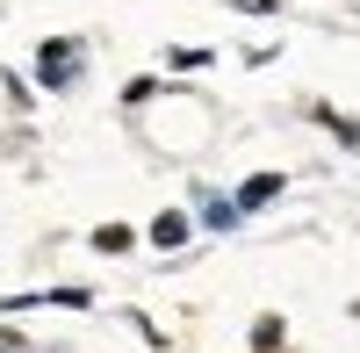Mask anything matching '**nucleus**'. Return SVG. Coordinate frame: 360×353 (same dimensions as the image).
Returning a JSON list of instances; mask_svg holds the SVG:
<instances>
[{
  "instance_id": "7ed1b4c3",
  "label": "nucleus",
  "mask_w": 360,
  "mask_h": 353,
  "mask_svg": "<svg viewBox=\"0 0 360 353\" xmlns=\"http://www.w3.org/2000/svg\"><path fill=\"white\" fill-rule=\"evenodd\" d=\"M188 231H195L188 217H180V210H166V217L152 224V245H159V252H173V245H188Z\"/></svg>"
},
{
  "instance_id": "f257e3e1",
  "label": "nucleus",
  "mask_w": 360,
  "mask_h": 353,
  "mask_svg": "<svg viewBox=\"0 0 360 353\" xmlns=\"http://www.w3.org/2000/svg\"><path fill=\"white\" fill-rule=\"evenodd\" d=\"M37 72H44V86H72V72H79V44H72V37L44 44V51H37Z\"/></svg>"
},
{
  "instance_id": "0eeeda50",
  "label": "nucleus",
  "mask_w": 360,
  "mask_h": 353,
  "mask_svg": "<svg viewBox=\"0 0 360 353\" xmlns=\"http://www.w3.org/2000/svg\"><path fill=\"white\" fill-rule=\"evenodd\" d=\"M0 353H22V332H0Z\"/></svg>"
},
{
  "instance_id": "423d86ee",
  "label": "nucleus",
  "mask_w": 360,
  "mask_h": 353,
  "mask_svg": "<svg viewBox=\"0 0 360 353\" xmlns=\"http://www.w3.org/2000/svg\"><path fill=\"white\" fill-rule=\"evenodd\" d=\"M202 224H217V231H224V224H238V210H231V202L217 195V202H209V210H202Z\"/></svg>"
},
{
  "instance_id": "f03ea898",
  "label": "nucleus",
  "mask_w": 360,
  "mask_h": 353,
  "mask_svg": "<svg viewBox=\"0 0 360 353\" xmlns=\"http://www.w3.org/2000/svg\"><path fill=\"white\" fill-rule=\"evenodd\" d=\"M274 195H281V173H252V181L231 195V210H266Z\"/></svg>"
},
{
  "instance_id": "39448f33",
  "label": "nucleus",
  "mask_w": 360,
  "mask_h": 353,
  "mask_svg": "<svg viewBox=\"0 0 360 353\" xmlns=\"http://www.w3.org/2000/svg\"><path fill=\"white\" fill-rule=\"evenodd\" d=\"M252 346L274 353V346H281V317H259V325H252Z\"/></svg>"
},
{
  "instance_id": "20e7f679",
  "label": "nucleus",
  "mask_w": 360,
  "mask_h": 353,
  "mask_svg": "<svg viewBox=\"0 0 360 353\" xmlns=\"http://www.w3.org/2000/svg\"><path fill=\"white\" fill-rule=\"evenodd\" d=\"M130 245H137L130 224H101V231H94V252H130Z\"/></svg>"
}]
</instances>
